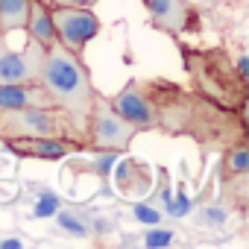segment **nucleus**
Listing matches in <instances>:
<instances>
[{
    "label": "nucleus",
    "mask_w": 249,
    "mask_h": 249,
    "mask_svg": "<svg viewBox=\"0 0 249 249\" xmlns=\"http://www.w3.org/2000/svg\"><path fill=\"white\" fill-rule=\"evenodd\" d=\"M156 108V129L167 135L194 138L205 150H226L246 138V111L214 103L199 91L179 88L167 79L141 82Z\"/></svg>",
    "instance_id": "obj_1"
},
{
    "label": "nucleus",
    "mask_w": 249,
    "mask_h": 249,
    "mask_svg": "<svg viewBox=\"0 0 249 249\" xmlns=\"http://www.w3.org/2000/svg\"><path fill=\"white\" fill-rule=\"evenodd\" d=\"M38 82L47 91V97L53 100V106H59L68 114V120L73 123V129L85 141L97 88H94L85 65L79 62V53H73L65 44L53 41L44 50V68H41V79Z\"/></svg>",
    "instance_id": "obj_2"
},
{
    "label": "nucleus",
    "mask_w": 249,
    "mask_h": 249,
    "mask_svg": "<svg viewBox=\"0 0 249 249\" xmlns=\"http://www.w3.org/2000/svg\"><path fill=\"white\" fill-rule=\"evenodd\" d=\"M182 59H185L188 76L194 79V91L211 97L220 106L246 111V97H249L246 76H240L234 71V65L223 47H211V50L182 47Z\"/></svg>",
    "instance_id": "obj_3"
},
{
    "label": "nucleus",
    "mask_w": 249,
    "mask_h": 249,
    "mask_svg": "<svg viewBox=\"0 0 249 249\" xmlns=\"http://www.w3.org/2000/svg\"><path fill=\"white\" fill-rule=\"evenodd\" d=\"M0 138H76L82 135L59 106H21V108H0Z\"/></svg>",
    "instance_id": "obj_4"
},
{
    "label": "nucleus",
    "mask_w": 249,
    "mask_h": 249,
    "mask_svg": "<svg viewBox=\"0 0 249 249\" xmlns=\"http://www.w3.org/2000/svg\"><path fill=\"white\" fill-rule=\"evenodd\" d=\"M135 135H138V129L111 108L108 97H103L97 91L94 108H91V123H88V135H85L88 147H94L100 153H123L132 144Z\"/></svg>",
    "instance_id": "obj_5"
},
{
    "label": "nucleus",
    "mask_w": 249,
    "mask_h": 249,
    "mask_svg": "<svg viewBox=\"0 0 249 249\" xmlns=\"http://www.w3.org/2000/svg\"><path fill=\"white\" fill-rule=\"evenodd\" d=\"M50 21L56 41L73 53H82L85 44L100 33V18L85 6H50Z\"/></svg>",
    "instance_id": "obj_6"
},
{
    "label": "nucleus",
    "mask_w": 249,
    "mask_h": 249,
    "mask_svg": "<svg viewBox=\"0 0 249 249\" xmlns=\"http://www.w3.org/2000/svg\"><path fill=\"white\" fill-rule=\"evenodd\" d=\"M44 50L38 41L27 38L24 50H12L6 36H0V82H38L44 68Z\"/></svg>",
    "instance_id": "obj_7"
},
{
    "label": "nucleus",
    "mask_w": 249,
    "mask_h": 249,
    "mask_svg": "<svg viewBox=\"0 0 249 249\" xmlns=\"http://www.w3.org/2000/svg\"><path fill=\"white\" fill-rule=\"evenodd\" d=\"M144 6L150 12V24L167 36L199 30V12L191 0H144Z\"/></svg>",
    "instance_id": "obj_8"
},
{
    "label": "nucleus",
    "mask_w": 249,
    "mask_h": 249,
    "mask_svg": "<svg viewBox=\"0 0 249 249\" xmlns=\"http://www.w3.org/2000/svg\"><path fill=\"white\" fill-rule=\"evenodd\" d=\"M108 103H111V108H114L123 120H129L138 132L156 129V108H153L150 97L144 94L141 82H126Z\"/></svg>",
    "instance_id": "obj_9"
},
{
    "label": "nucleus",
    "mask_w": 249,
    "mask_h": 249,
    "mask_svg": "<svg viewBox=\"0 0 249 249\" xmlns=\"http://www.w3.org/2000/svg\"><path fill=\"white\" fill-rule=\"evenodd\" d=\"M3 144L18 159H44V161H59L88 147L85 141H76V138H12Z\"/></svg>",
    "instance_id": "obj_10"
},
{
    "label": "nucleus",
    "mask_w": 249,
    "mask_h": 249,
    "mask_svg": "<svg viewBox=\"0 0 249 249\" xmlns=\"http://www.w3.org/2000/svg\"><path fill=\"white\" fill-rule=\"evenodd\" d=\"M21 106H53L41 82H0V108H21Z\"/></svg>",
    "instance_id": "obj_11"
},
{
    "label": "nucleus",
    "mask_w": 249,
    "mask_h": 249,
    "mask_svg": "<svg viewBox=\"0 0 249 249\" xmlns=\"http://www.w3.org/2000/svg\"><path fill=\"white\" fill-rule=\"evenodd\" d=\"M24 33H27V38L38 41L41 47H50L56 41L53 21H50V6L44 3V0H30V15H27Z\"/></svg>",
    "instance_id": "obj_12"
},
{
    "label": "nucleus",
    "mask_w": 249,
    "mask_h": 249,
    "mask_svg": "<svg viewBox=\"0 0 249 249\" xmlns=\"http://www.w3.org/2000/svg\"><path fill=\"white\" fill-rule=\"evenodd\" d=\"M246 173H249V144H246V138H240L223 150V179L231 182Z\"/></svg>",
    "instance_id": "obj_13"
},
{
    "label": "nucleus",
    "mask_w": 249,
    "mask_h": 249,
    "mask_svg": "<svg viewBox=\"0 0 249 249\" xmlns=\"http://www.w3.org/2000/svg\"><path fill=\"white\" fill-rule=\"evenodd\" d=\"M30 15V0H0V36L24 30Z\"/></svg>",
    "instance_id": "obj_14"
},
{
    "label": "nucleus",
    "mask_w": 249,
    "mask_h": 249,
    "mask_svg": "<svg viewBox=\"0 0 249 249\" xmlns=\"http://www.w3.org/2000/svg\"><path fill=\"white\" fill-rule=\"evenodd\" d=\"M56 220H59V226H62L65 231H71L73 237H85V234H88V226H85L82 220H76V217H73L71 211H62V214H59Z\"/></svg>",
    "instance_id": "obj_15"
},
{
    "label": "nucleus",
    "mask_w": 249,
    "mask_h": 249,
    "mask_svg": "<svg viewBox=\"0 0 249 249\" xmlns=\"http://www.w3.org/2000/svg\"><path fill=\"white\" fill-rule=\"evenodd\" d=\"M147 246H170L173 243V231L170 229H150L147 237H144Z\"/></svg>",
    "instance_id": "obj_16"
},
{
    "label": "nucleus",
    "mask_w": 249,
    "mask_h": 249,
    "mask_svg": "<svg viewBox=\"0 0 249 249\" xmlns=\"http://www.w3.org/2000/svg\"><path fill=\"white\" fill-rule=\"evenodd\" d=\"M56 208H59V199H56L53 194H44V196L36 202V211H33V214H36V217H50Z\"/></svg>",
    "instance_id": "obj_17"
},
{
    "label": "nucleus",
    "mask_w": 249,
    "mask_h": 249,
    "mask_svg": "<svg viewBox=\"0 0 249 249\" xmlns=\"http://www.w3.org/2000/svg\"><path fill=\"white\" fill-rule=\"evenodd\" d=\"M114 156H117V153H103V156L94 161V167H88V170H94L97 176H103V179H106V176H108V170H111V164H114Z\"/></svg>",
    "instance_id": "obj_18"
},
{
    "label": "nucleus",
    "mask_w": 249,
    "mask_h": 249,
    "mask_svg": "<svg viewBox=\"0 0 249 249\" xmlns=\"http://www.w3.org/2000/svg\"><path fill=\"white\" fill-rule=\"evenodd\" d=\"M135 217L141 223H153V226H159V220H161V214L156 208H150V205H135Z\"/></svg>",
    "instance_id": "obj_19"
},
{
    "label": "nucleus",
    "mask_w": 249,
    "mask_h": 249,
    "mask_svg": "<svg viewBox=\"0 0 249 249\" xmlns=\"http://www.w3.org/2000/svg\"><path fill=\"white\" fill-rule=\"evenodd\" d=\"M47 6H85V9H91L97 0H44Z\"/></svg>",
    "instance_id": "obj_20"
},
{
    "label": "nucleus",
    "mask_w": 249,
    "mask_h": 249,
    "mask_svg": "<svg viewBox=\"0 0 249 249\" xmlns=\"http://www.w3.org/2000/svg\"><path fill=\"white\" fill-rule=\"evenodd\" d=\"M170 214H176V217L188 214V196H185V194H179V196H176V202L170 205Z\"/></svg>",
    "instance_id": "obj_21"
},
{
    "label": "nucleus",
    "mask_w": 249,
    "mask_h": 249,
    "mask_svg": "<svg viewBox=\"0 0 249 249\" xmlns=\"http://www.w3.org/2000/svg\"><path fill=\"white\" fill-rule=\"evenodd\" d=\"M234 71H237L240 76H249V56H246V53H240V56L234 59Z\"/></svg>",
    "instance_id": "obj_22"
},
{
    "label": "nucleus",
    "mask_w": 249,
    "mask_h": 249,
    "mask_svg": "<svg viewBox=\"0 0 249 249\" xmlns=\"http://www.w3.org/2000/svg\"><path fill=\"white\" fill-rule=\"evenodd\" d=\"M0 249H21V240H0Z\"/></svg>",
    "instance_id": "obj_23"
}]
</instances>
